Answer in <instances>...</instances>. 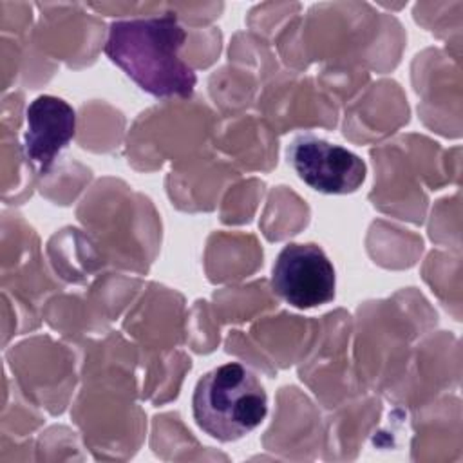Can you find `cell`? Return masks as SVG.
I'll use <instances>...</instances> for the list:
<instances>
[{
	"instance_id": "cell-1",
	"label": "cell",
	"mask_w": 463,
	"mask_h": 463,
	"mask_svg": "<svg viewBox=\"0 0 463 463\" xmlns=\"http://www.w3.org/2000/svg\"><path fill=\"white\" fill-rule=\"evenodd\" d=\"M186 33L174 14L119 20L109 27L105 54L156 98H188L197 78L179 56Z\"/></svg>"
},
{
	"instance_id": "cell-2",
	"label": "cell",
	"mask_w": 463,
	"mask_h": 463,
	"mask_svg": "<svg viewBox=\"0 0 463 463\" xmlns=\"http://www.w3.org/2000/svg\"><path fill=\"white\" fill-rule=\"evenodd\" d=\"M197 425L219 441H235L257 429L268 414V394L257 376L232 362L206 373L192 398Z\"/></svg>"
},
{
	"instance_id": "cell-3",
	"label": "cell",
	"mask_w": 463,
	"mask_h": 463,
	"mask_svg": "<svg viewBox=\"0 0 463 463\" xmlns=\"http://www.w3.org/2000/svg\"><path fill=\"white\" fill-rule=\"evenodd\" d=\"M335 268L317 244H288L277 255L271 271L273 291L298 309L327 304L335 298Z\"/></svg>"
},
{
	"instance_id": "cell-4",
	"label": "cell",
	"mask_w": 463,
	"mask_h": 463,
	"mask_svg": "<svg viewBox=\"0 0 463 463\" xmlns=\"http://www.w3.org/2000/svg\"><path fill=\"white\" fill-rule=\"evenodd\" d=\"M288 159L297 175L320 194H353L365 179V163L360 156L311 134L291 141Z\"/></svg>"
},
{
	"instance_id": "cell-5",
	"label": "cell",
	"mask_w": 463,
	"mask_h": 463,
	"mask_svg": "<svg viewBox=\"0 0 463 463\" xmlns=\"http://www.w3.org/2000/svg\"><path fill=\"white\" fill-rule=\"evenodd\" d=\"M76 132V112L61 98L38 96L25 112L24 152L36 165L40 174H45L58 154L71 143Z\"/></svg>"
}]
</instances>
